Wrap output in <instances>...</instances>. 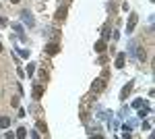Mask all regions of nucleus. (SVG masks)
Wrapping results in <instances>:
<instances>
[{
  "instance_id": "1",
  "label": "nucleus",
  "mask_w": 155,
  "mask_h": 139,
  "mask_svg": "<svg viewBox=\"0 0 155 139\" xmlns=\"http://www.w3.org/2000/svg\"><path fill=\"white\" fill-rule=\"evenodd\" d=\"M91 89H93V93H99L106 89V79L104 77H97V79H93V83H91Z\"/></svg>"
},
{
  "instance_id": "2",
  "label": "nucleus",
  "mask_w": 155,
  "mask_h": 139,
  "mask_svg": "<svg viewBox=\"0 0 155 139\" xmlns=\"http://www.w3.org/2000/svg\"><path fill=\"white\" fill-rule=\"evenodd\" d=\"M44 50H46V54H50V56H56V54L60 52V44H58V42H50Z\"/></svg>"
},
{
  "instance_id": "3",
  "label": "nucleus",
  "mask_w": 155,
  "mask_h": 139,
  "mask_svg": "<svg viewBox=\"0 0 155 139\" xmlns=\"http://www.w3.org/2000/svg\"><path fill=\"white\" fill-rule=\"evenodd\" d=\"M21 21H23L25 25H29V27H33V25H35V21H33V15H31L29 11H23V12H21Z\"/></svg>"
},
{
  "instance_id": "4",
  "label": "nucleus",
  "mask_w": 155,
  "mask_h": 139,
  "mask_svg": "<svg viewBox=\"0 0 155 139\" xmlns=\"http://www.w3.org/2000/svg\"><path fill=\"white\" fill-rule=\"evenodd\" d=\"M137 23H139V17H137V15H130V17H128V23H126V33H132L134 27H137Z\"/></svg>"
},
{
  "instance_id": "5",
  "label": "nucleus",
  "mask_w": 155,
  "mask_h": 139,
  "mask_svg": "<svg viewBox=\"0 0 155 139\" xmlns=\"http://www.w3.org/2000/svg\"><path fill=\"white\" fill-rule=\"evenodd\" d=\"M44 35H46L48 40H54V42H56V40H58V37H60V33H58V31H56V29H54V27H48V29L44 31Z\"/></svg>"
},
{
  "instance_id": "6",
  "label": "nucleus",
  "mask_w": 155,
  "mask_h": 139,
  "mask_svg": "<svg viewBox=\"0 0 155 139\" xmlns=\"http://www.w3.org/2000/svg\"><path fill=\"white\" fill-rule=\"evenodd\" d=\"M64 19H66V4L58 6V11H56V21H64Z\"/></svg>"
},
{
  "instance_id": "7",
  "label": "nucleus",
  "mask_w": 155,
  "mask_h": 139,
  "mask_svg": "<svg viewBox=\"0 0 155 139\" xmlns=\"http://www.w3.org/2000/svg\"><path fill=\"white\" fill-rule=\"evenodd\" d=\"M130 89H132V81H128L126 85H124V87H122V92H120V98L124 100V98H126V96L130 93Z\"/></svg>"
},
{
  "instance_id": "8",
  "label": "nucleus",
  "mask_w": 155,
  "mask_h": 139,
  "mask_svg": "<svg viewBox=\"0 0 155 139\" xmlns=\"http://www.w3.org/2000/svg\"><path fill=\"white\" fill-rule=\"evenodd\" d=\"M106 48H107L106 40H99V42L95 44V52H99V54H104V52H106Z\"/></svg>"
},
{
  "instance_id": "9",
  "label": "nucleus",
  "mask_w": 155,
  "mask_h": 139,
  "mask_svg": "<svg viewBox=\"0 0 155 139\" xmlns=\"http://www.w3.org/2000/svg\"><path fill=\"white\" fill-rule=\"evenodd\" d=\"M124 62H126V54H124V52H120L118 56H116V67L122 69V67H124Z\"/></svg>"
},
{
  "instance_id": "10",
  "label": "nucleus",
  "mask_w": 155,
  "mask_h": 139,
  "mask_svg": "<svg viewBox=\"0 0 155 139\" xmlns=\"http://www.w3.org/2000/svg\"><path fill=\"white\" fill-rule=\"evenodd\" d=\"M41 96H44V85H35L33 87V98L35 100H41Z\"/></svg>"
},
{
  "instance_id": "11",
  "label": "nucleus",
  "mask_w": 155,
  "mask_h": 139,
  "mask_svg": "<svg viewBox=\"0 0 155 139\" xmlns=\"http://www.w3.org/2000/svg\"><path fill=\"white\" fill-rule=\"evenodd\" d=\"M11 127V118L8 116H0V129H8Z\"/></svg>"
},
{
  "instance_id": "12",
  "label": "nucleus",
  "mask_w": 155,
  "mask_h": 139,
  "mask_svg": "<svg viewBox=\"0 0 155 139\" xmlns=\"http://www.w3.org/2000/svg\"><path fill=\"white\" fill-rule=\"evenodd\" d=\"M137 58H139V60H145V58H147V52H145V48H139V50H137Z\"/></svg>"
},
{
  "instance_id": "13",
  "label": "nucleus",
  "mask_w": 155,
  "mask_h": 139,
  "mask_svg": "<svg viewBox=\"0 0 155 139\" xmlns=\"http://www.w3.org/2000/svg\"><path fill=\"white\" fill-rule=\"evenodd\" d=\"M132 106H134V108H143V106H147V102H145V100H134Z\"/></svg>"
},
{
  "instance_id": "14",
  "label": "nucleus",
  "mask_w": 155,
  "mask_h": 139,
  "mask_svg": "<svg viewBox=\"0 0 155 139\" xmlns=\"http://www.w3.org/2000/svg\"><path fill=\"white\" fill-rule=\"evenodd\" d=\"M25 135H27V129H25V127H21L19 131H17V137H19V139H23Z\"/></svg>"
},
{
  "instance_id": "15",
  "label": "nucleus",
  "mask_w": 155,
  "mask_h": 139,
  "mask_svg": "<svg viewBox=\"0 0 155 139\" xmlns=\"http://www.w3.org/2000/svg\"><path fill=\"white\" fill-rule=\"evenodd\" d=\"M12 29L19 31V37H21V40H25V37H23V27H21V25H12Z\"/></svg>"
},
{
  "instance_id": "16",
  "label": "nucleus",
  "mask_w": 155,
  "mask_h": 139,
  "mask_svg": "<svg viewBox=\"0 0 155 139\" xmlns=\"http://www.w3.org/2000/svg\"><path fill=\"white\" fill-rule=\"evenodd\" d=\"M37 129H39V131H41V133H44V135H46V133H48V127H46V125H44V123H37Z\"/></svg>"
},
{
  "instance_id": "17",
  "label": "nucleus",
  "mask_w": 155,
  "mask_h": 139,
  "mask_svg": "<svg viewBox=\"0 0 155 139\" xmlns=\"http://www.w3.org/2000/svg\"><path fill=\"white\" fill-rule=\"evenodd\" d=\"M33 71H35V67H33V64H29V67H27V75H33Z\"/></svg>"
},
{
  "instance_id": "18",
  "label": "nucleus",
  "mask_w": 155,
  "mask_h": 139,
  "mask_svg": "<svg viewBox=\"0 0 155 139\" xmlns=\"http://www.w3.org/2000/svg\"><path fill=\"white\" fill-rule=\"evenodd\" d=\"M11 2H12V4H19V2H21V0H11Z\"/></svg>"
},
{
  "instance_id": "19",
  "label": "nucleus",
  "mask_w": 155,
  "mask_h": 139,
  "mask_svg": "<svg viewBox=\"0 0 155 139\" xmlns=\"http://www.w3.org/2000/svg\"><path fill=\"white\" fill-rule=\"evenodd\" d=\"M0 52H2V44H0Z\"/></svg>"
},
{
  "instance_id": "20",
  "label": "nucleus",
  "mask_w": 155,
  "mask_h": 139,
  "mask_svg": "<svg viewBox=\"0 0 155 139\" xmlns=\"http://www.w3.org/2000/svg\"><path fill=\"white\" fill-rule=\"evenodd\" d=\"M68 2H71V0H66V4H68Z\"/></svg>"
}]
</instances>
